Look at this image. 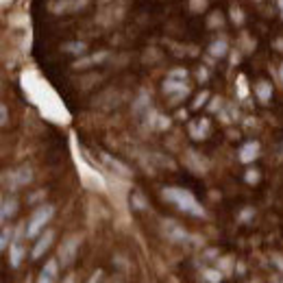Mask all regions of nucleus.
I'll return each instance as SVG.
<instances>
[{
  "label": "nucleus",
  "mask_w": 283,
  "mask_h": 283,
  "mask_svg": "<svg viewBox=\"0 0 283 283\" xmlns=\"http://www.w3.org/2000/svg\"><path fill=\"white\" fill-rule=\"evenodd\" d=\"M164 198L174 203L176 207L185 214H192V216H205V209L198 205V200L194 198V194L183 190V188H166L164 190Z\"/></svg>",
  "instance_id": "obj_1"
},
{
  "label": "nucleus",
  "mask_w": 283,
  "mask_h": 283,
  "mask_svg": "<svg viewBox=\"0 0 283 283\" xmlns=\"http://www.w3.org/2000/svg\"><path fill=\"white\" fill-rule=\"evenodd\" d=\"M55 214V207L53 205H42V207H37L33 216H31V220H29V226H27V238H35L39 231L46 226V222L53 218Z\"/></svg>",
  "instance_id": "obj_2"
},
{
  "label": "nucleus",
  "mask_w": 283,
  "mask_h": 283,
  "mask_svg": "<svg viewBox=\"0 0 283 283\" xmlns=\"http://www.w3.org/2000/svg\"><path fill=\"white\" fill-rule=\"evenodd\" d=\"M31 179H33V172H31L29 166H22L18 170H11V172H5V185L7 188H22V185L31 183Z\"/></svg>",
  "instance_id": "obj_3"
},
{
  "label": "nucleus",
  "mask_w": 283,
  "mask_h": 283,
  "mask_svg": "<svg viewBox=\"0 0 283 283\" xmlns=\"http://www.w3.org/2000/svg\"><path fill=\"white\" fill-rule=\"evenodd\" d=\"M122 15H124V5L122 3H111V5L105 7V9H100V13L96 15V20H98L102 27H111V24H116Z\"/></svg>",
  "instance_id": "obj_4"
},
{
  "label": "nucleus",
  "mask_w": 283,
  "mask_h": 283,
  "mask_svg": "<svg viewBox=\"0 0 283 283\" xmlns=\"http://www.w3.org/2000/svg\"><path fill=\"white\" fill-rule=\"evenodd\" d=\"M87 7V0H50L48 9L53 13H74Z\"/></svg>",
  "instance_id": "obj_5"
},
{
  "label": "nucleus",
  "mask_w": 283,
  "mask_h": 283,
  "mask_svg": "<svg viewBox=\"0 0 283 283\" xmlns=\"http://www.w3.org/2000/svg\"><path fill=\"white\" fill-rule=\"evenodd\" d=\"M79 244H81V236H72V238H68V240L59 246V260H61L63 266H70V264H72V260L76 257Z\"/></svg>",
  "instance_id": "obj_6"
},
{
  "label": "nucleus",
  "mask_w": 283,
  "mask_h": 283,
  "mask_svg": "<svg viewBox=\"0 0 283 283\" xmlns=\"http://www.w3.org/2000/svg\"><path fill=\"white\" fill-rule=\"evenodd\" d=\"M164 92L166 94H176V98H181V96H185L190 90H188V85H185V81H179V79H170L164 83Z\"/></svg>",
  "instance_id": "obj_7"
},
{
  "label": "nucleus",
  "mask_w": 283,
  "mask_h": 283,
  "mask_svg": "<svg viewBox=\"0 0 283 283\" xmlns=\"http://www.w3.org/2000/svg\"><path fill=\"white\" fill-rule=\"evenodd\" d=\"M257 157H260V144L257 142H248L240 148V161L242 164H250V161H255Z\"/></svg>",
  "instance_id": "obj_8"
},
{
  "label": "nucleus",
  "mask_w": 283,
  "mask_h": 283,
  "mask_svg": "<svg viewBox=\"0 0 283 283\" xmlns=\"http://www.w3.org/2000/svg\"><path fill=\"white\" fill-rule=\"evenodd\" d=\"M164 231H166V236L170 240H174V242H185V240H188V233H185L176 222H164Z\"/></svg>",
  "instance_id": "obj_9"
},
{
  "label": "nucleus",
  "mask_w": 283,
  "mask_h": 283,
  "mask_svg": "<svg viewBox=\"0 0 283 283\" xmlns=\"http://www.w3.org/2000/svg\"><path fill=\"white\" fill-rule=\"evenodd\" d=\"M100 159L105 161V164H107L111 170H116V172L118 174H122V176H128V174H131V170H128L124 164H122V161H118V159H113L111 155H107V152H100Z\"/></svg>",
  "instance_id": "obj_10"
},
{
  "label": "nucleus",
  "mask_w": 283,
  "mask_h": 283,
  "mask_svg": "<svg viewBox=\"0 0 283 283\" xmlns=\"http://www.w3.org/2000/svg\"><path fill=\"white\" fill-rule=\"evenodd\" d=\"M53 236H55L53 231H46L44 236L37 240V244H35V248H33V253H31V255L35 257V260H37V257H42V255L46 253V248L50 246V242H53Z\"/></svg>",
  "instance_id": "obj_11"
},
{
  "label": "nucleus",
  "mask_w": 283,
  "mask_h": 283,
  "mask_svg": "<svg viewBox=\"0 0 283 283\" xmlns=\"http://www.w3.org/2000/svg\"><path fill=\"white\" fill-rule=\"evenodd\" d=\"M55 279H57V262L50 260L44 266V270H42V274H39L37 283H55Z\"/></svg>",
  "instance_id": "obj_12"
},
{
  "label": "nucleus",
  "mask_w": 283,
  "mask_h": 283,
  "mask_svg": "<svg viewBox=\"0 0 283 283\" xmlns=\"http://www.w3.org/2000/svg\"><path fill=\"white\" fill-rule=\"evenodd\" d=\"M209 133V120H200L196 124H190V135L194 140H205Z\"/></svg>",
  "instance_id": "obj_13"
},
{
  "label": "nucleus",
  "mask_w": 283,
  "mask_h": 283,
  "mask_svg": "<svg viewBox=\"0 0 283 283\" xmlns=\"http://www.w3.org/2000/svg\"><path fill=\"white\" fill-rule=\"evenodd\" d=\"M185 159H188V166L194 170V172H205V170H207V161H205V159H200V157H198V152L190 150Z\"/></svg>",
  "instance_id": "obj_14"
},
{
  "label": "nucleus",
  "mask_w": 283,
  "mask_h": 283,
  "mask_svg": "<svg viewBox=\"0 0 283 283\" xmlns=\"http://www.w3.org/2000/svg\"><path fill=\"white\" fill-rule=\"evenodd\" d=\"M255 92H257V98H260L262 102H268L270 96H272V85L266 83V81H260V83L255 85Z\"/></svg>",
  "instance_id": "obj_15"
},
{
  "label": "nucleus",
  "mask_w": 283,
  "mask_h": 283,
  "mask_svg": "<svg viewBox=\"0 0 283 283\" xmlns=\"http://www.w3.org/2000/svg\"><path fill=\"white\" fill-rule=\"evenodd\" d=\"M22 257H24V246L20 244V242H15V244H11V250H9V262H11L13 268H15V266H20Z\"/></svg>",
  "instance_id": "obj_16"
},
{
  "label": "nucleus",
  "mask_w": 283,
  "mask_h": 283,
  "mask_svg": "<svg viewBox=\"0 0 283 283\" xmlns=\"http://www.w3.org/2000/svg\"><path fill=\"white\" fill-rule=\"evenodd\" d=\"M105 57H107V53H96V55H90V57H85V59L74 61V68H85V66H92V63L102 61Z\"/></svg>",
  "instance_id": "obj_17"
},
{
  "label": "nucleus",
  "mask_w": 283,
  "mask_h": 283,
  "mask_svg": "<svg viewBox=\"0 0 283 283\" xmlns=\"http://www.w3.org/2000/svg\"><path fill=\"white\" fill-rule=\"evenodd\" d=\"M209 53H212L214 57H224L226 53H229V46H226L224 39H216V42L209 46Z\"/></svg>",
  "instance_id": "obj_18"
},
{
  "label": "nucleus",
  "mask_w": 283,
  "mask_h": 283,
  "mask_svg": "<svg viewBox=\"0 0 283 283\" xmlns=\"http://www.w3.org/2000/svg\"><path fill=\"white\" fill-rule=\"evenodd\" d=\"M15 209H18V203H15V198H5L3 200V220H7V218H11L15 214Z\"/></svg>",
  "instance_id": "obj_19"
},
{
  "label": "nucleus",
  "mask_w": 283,
  "mask_h": 283,
  "mask_svg": "<svg viewBox=\"0 0 283 283\" xmlns=\"http://www.w3.org/2000/svg\"><path fill=\"white\" fill-rule=\"evenodd\" d=\"M85 44L83 42H70V44H63V50L66 53H74V55H81V53H85Z\"/></svg>",
  "instance_id": "obj_20"
},
{
  "label": "nucleus",
  "mask_w": 283,
  "mask_h": 283,
  "mask_svg": "<svg viewBox=\"0 0 283 283\" xmlns=\"http://www.w3.org/2000/svg\"><path fill=\"white\" fill-rule=\"evenodd\" d=\"M203 277H205L207 283H220L222 281V272L220 270H205Z\"/></svg>",
  "instance_id": "obj_21"
},
{
  "label": "nucleus",
  "mask_w": 283,
  "mask_h": 283,
  "mask_svg": "<svg viewBox=\"0 0 283 283\" xmlns=\"http://www.w3.org/2000/svg\"><path fill=\"white\" fill-rule=\"evenodd\" d=\"M238 92H240V98H246V96H248V87H246V79L244 76H238Z\"/></svg>",
  "instance_id": "obj_22"
},
{
  "label": "nucleus",
  "mask_w": 283,
  "mask_h": 283,
  "mask_svg": "<svg viewBox=\"0 0 283 283\" xmlns=\"http://www.w3.org/2000/svg\"><path fill=\"white\" fill-rule=\"evenodd\" d=\"M209 27H212V29H218V27H222V15L220 13H212V15H209Z\"/></svg>",
  "instance_id": "obj_23"
},
{
  "label": "nucleus",
  "mask_w": 283,
  "mask_h": 283,
  "mask_svg": "<svg viewBox=\"0 0 283 283\" xmlns=\"http://www.w3.org/2000/svg\"><path fill=\"white\" fill-rule=\"evenodd\" d=\"M205 7H207V0H190V9L192 11H203L205 9Z\"/></svg>",
  "instance_id": "obj_24"
},
{
  "label": "nucleus",
  "mask_w": 283,
  "mask_h": 283,
  "mask_svg": "<svg viewBox=\"0 0 283 283\" xmlns=\"http://www.w3.org/2000/svg\"><path fill=\"white\" fill-rule=\"evenodd\" d=\"M9 236H11V229H9V226H5V229H3V240H0V248H7V246H9Z\"/></svg>",
  "instance_id": "obj_25"
},
{
  "label": "nucleus",
  "mask_w": 283,
  "mask_h": 283,
  "mask_svg": "<svg viewBox=\"0 0 283 283\" xmlns=\"http://www.w3.org/2000/svg\"><path fill=\"white\" fill-rule=\"evenodd\" d=\"M168 76H170V79H179V81H183L185 76H188V70H183V68H174Z\"/></svg>",
  "instance_id": "obj_26"
},
{
  "label": "nucleus",
  "mask_w": 283,
  "mask_h": 283,
  "mask_svg": "<svg viewBox=\"0 0 283 283\" xmlns=\"http://www.w3.org/2000/svg\"><path fill=\"white\" fill-rule=\"evenodd\" d=\"M231 18H233V22H244V13H242L238 7H231Z\"/></svg>",
  "instance_id": "obj_27"
},
{
  "label": "nucleus",
  "mask_w": 283,
  "mask_h": 283,
  "mask_svg": "<svg viewBox=\"0 0 283 283\" xmlns=\"http://www.w3.org/2000/svg\"><path fill=\"white\" fill-rule=\"evenodd\" d=\"M131 203L137 207V209H144L146 207V203H144V198L140 196V194H133V198H131Z\"/></svg>",
  "instance_id": "obj_28"
},
{
  "label": "nucleus",
  "mask_w": 283,
  "mask_h": 283,
  "mask_svg": "<svg viewBox=\"0 0 283 283\" xmlns=\"http://www.w3.org/2000/svg\"><path fill=\"white\" fill-rule=\"evenodd\" d=\"M246 181L248 183H257V181H260V172H257V170H248V172H246Z\"/></svg>",
  "instance_id": "obj_29"
},
{
  "label": "nucleus",
  "mask_w": 283,
  "mask_h": 283,
  "mask_svg": "<svg viewBox=\"0 0 283 283\" xmlns=\"http://www.w3.org/2000/svg\"><path fill=\"white\" fill-rule=\"evenodd\" d=\"M207 98H209V94H207V92H203V94H198V98L194 100V109H198L200 105H205V100H207Z\"/></svg>",
  "instance_id": "obj_30"
},
{
  "label": "nucleus",
  "mask_w": 283,
  "mask_h": 283,
  "mask_svg": "<svg viewBox=\"0 0 283 283\" xmlns=\"http://www.w3.org/2000/svg\"><path fill=\"white\" fill-rule=\"evenodd\" d=\"M250 216H253V209H244V212H242V216H240V220H248Z\"/></svg>",
  "instance_id": "obj_31"
},
{
  "label": "nucleus",
  "mask_w": 283,
  "mask_h": 283,
  "mask_svg": "<svg viewBox=\"0 0 283 283\" xmlns=\"http://www.w3.org/2000/svg\"><path fill=\"white\" fill-rule=\"evenodd\" d=\"M0 113H3V116H0V122L3 124H7V107L3 105V107H0Z\"/></svg>",
  "instance_id": "obj_32"
},
{
  "label": "nucleus",
  "mask_w": 283,
  "mask_h": 283,
  "mask_svg": "<svg viewBox=\"0 0 283 283\" xmlns=\"http://www.w3.org/2000/svg\"><path fill=\"white\" fill-rule=\"evenodd\" d=\"M90 283H100V270L92 274V279H90Z\"/></svg>",
  "instance_id": "obj_33"
},
{
  "label": "nucleus",
  "mask_w": 283,
  "mask_h": 283,
  "mask_svg": "<svg viewBox=\"0 0 283 283\" xmlns=\"http://www.w3.org/2000/svg\"><path fill=\"white\" fill-rule=\"evenodd\" d=\"M198 79L205 81V79H207V70H198Z\"/></svg>",
  "instance_id": "obj_34"
},
{
  "label": "nucleus",
  "mask_w": 283,
  "mask_h": 283,
  "mask_svg": "<svg viewBox=\"0 0 283 283\" xmlns=\"http://www.w3.org/2000/svg\"><path fill=\"white\" fill-rule=\"evenodd\" d=\"M231 59H233L231 63H238V61H240V55H236V53H233V55H231Z\"/></svg>",
  "instance_id": "obj_35"
},
{
  "label": "nucleus",
  "mask_w": 283,
  "mask_h": 283,
  "mask_svg": "<svg viewBox=\"0 0 283 283\" xmlns=\"http://www.w3.org/2000/svg\"><path fill=\"white\" fill-rule=\"evenodd\" d=\"M274 262H277V264L281 266V268H283V260H281V257H279V255H274Z\"/></svg>",
  "instance_id": "obj_36"
},
{
  "label": "nucleus",
  "mask_w": 283,
  "mask_h": 283,
  "mask_svg": "<svg viewBox=\"0 0 283 283\" xmlns=\"http://www.w3.org/2000/svg\"><path fill=\"white\" fill-rule=\"evenodd\" d=\"M277 48H279V50H283V39H277Z\"/></svg>",
  "instance_id": "obj_37"
},
{
  "label": "nucleus",
  "mask_w": 283,
  "mask_h": 283,
  "mask_svg": "<svg viewBox=\"0 0 283 283\" xmlns=\"http://www.w3.org/2000/svg\"><path fill=\"white\" fill-rule=\"evenodd\" d=\"M279 3V11H281V15H283V0H277Z\"/></svg>",
  "instance_id": "obj_38"
},
{
  "label": "nucleus",
  "mask_w": 283,
  "mask_h": 283,
  "mask_svg": "<svg viewBox=\"0 0 283 283\" xmlns=\"http://www.w3.org/2000/svg\"><path fill=\"white\" fill-rule=\"evenodd\" d=\"M63 283H74V279H72V277H70V279H66V281H63Z\"/></svg>",
  "instance_id": "obj_39"
},
{
  "label": "nucleus",
  "mask_w": 283,
  "mask_h": 283,
  "mask_svg": "<svg viewBox=\"0 0 283 283\" xmlns=\"http://www.w3.org/2000/svg\"><path fill=\"white\" fill-rule=\"evenodd\" d=\"M279 74H281V81H283V66H281V70H279Z\"/></svg>",
  "instance_id": "obj_40"
}]
</instances>
